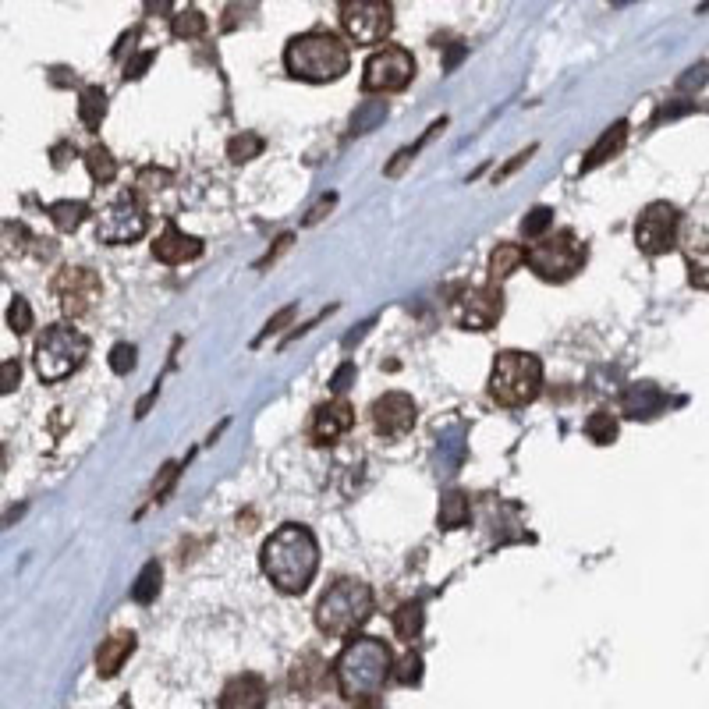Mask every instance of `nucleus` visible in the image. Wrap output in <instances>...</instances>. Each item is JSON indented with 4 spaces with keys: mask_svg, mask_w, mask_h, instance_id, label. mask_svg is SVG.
I'll list each match as a JSON object with an SVG mask.
<instances>
[{
    "mask_svg": "<svg viewBox=\"0 0 709 709\" xmlns=\"http://www.w3.org/2000/svg\"><path fill=\"white\" fill-rule=\"evenodd\" d=\"M263 571L281 593L298 596L309 589V582L316 578V568H320V543L305 525H281L270 539L263 543Z\"/></svg>",
    "mask_w": 709,
    "mask_h": 709,
    "instance_id": "f257e3e1",
    "label": "nucleus"
},
{
    "mask_svg": "<svg viewBox=\"0 0 709 709\" xmlns=\"http://www.w3.org/2000/svg\"><path fill=\"white\" fill-rule=\"evenodd\" d=\"M390 671H394V656H390V646L383 639L348 642L334 663L337 688L351 702L373 699L383 688V681L390 678Z\"/></svg>",
    "mask_w": 709,
    "mask_h": 709,
    "instance_id": "f03ea898",
    "label": "nucleus"
},
{
    "mask_svg": "<svg viewBox=\"0 0 709 709\" xmlns=\"http://www.w3.org/2000/svg\"><path fill=\"white\" fill-rule=\"evenodd\" d=\"M284 68L302 82H337L351 68L348 43L334 32H302L284 47Z\"/></svg>",
    "mask_w": 709,
    "mask_h": 709,
    "instance_id": "7ed1b4c3",
    "label": "nucleus"
},
{
    "mask_svg": "<svg viewBox=\"0 0 709 709\" xmlns=\"http://www.w3.org/2000/svg\"><path fill=\"white\" fill-rule=\"evenodd\" d=\"M376 600L373 589L359 578H337L327 593L316 603V628L330 639H344V635H355L362 624L373 617Z\"/></svg>",
    "mask_w": 709,
    "mask_h": 709,
    "instance_id": "20e7f679",
    "label": "nucleus"
},
{
    "mask_svg": "<svg viewBox=\"0 0 709 709\" xmlns=\"http://www.w3.org/2000/svg\"><path fill=\"white\" fill-rule=\"evenodd\" d=\"M543 390V362L529 351H500L490 373V398L504 408H522Z\"/></svg>",
    "mask_w": 709,
    "mask_h": 709,
    "instance_id": "39448f33",
    "label": "nucleus"
},
{
    "mask_svg": "<svg viewBox=\"0 0 709 709\" xmlns=\"http://www.w3.org/2000/svg\"><path fill=\"white\" fill-rule=\"evenodd\" d=\"M89 355V341L78 330L71 327H47L43 337L36 341V355H32V366H36V376L43 383H57L64 376L75 373Z\"/></svg>",
    "mask_w": 709,
    "mask_h": 709,
    "instance_id": "423d86ee",
    "label": "nucleus"
},
{
    "mask_svg": "<svg viewBox=\"0 0 709 709\" xmlns=\"http://www.w3.org/2000/svg\"><path fill=\"white\" fill-rule=\"evenodd\" d=\"M525 263L543 277V281H571L585 263V245L575 231H557L550 238H539L525 249Z\"/></svg>",
    "mask_w": 709,
    "mask_h": 709,
    "instance_id": "0eeeda50",
    "label": "nucleus"
},
{
    "mask_svg": "<svg viewBox=\"0 0 709 709\" xmlns=\"http://www.w3.org/2000/svg\"><path fill=\"white\" fill-rule=\"evenodd\" d=\"M149 227L146 206L135 192L117 195L114 203H107L96 213V238L103 245H132L139 242Z\"/></svg>",
    "mask_w": 709,
    "mask_h": 709,
    "instance_id": "6e6552de",
    "label": "nucleus"
},
{
    "mask_svg": "<svg viewBox=\"0 0 709 709\" xmlns=\"http://www.w3.org/2000/svg\"><path fill=\"white\" fill-rule=\"evenodd\" d=\"M341 25L355 47H373V43H383L394 29V8L380 4V0H344Z\"/></svg>",
    "mask_w": 709,
    "mask_h": 709,
    "instance_id": "1a4fd4ad",
    "label": "nucleus"
},
{
    "mask_svg": "<svg viewBox=\"0 0 709 709\" xmlns=\"http://www.w3.org/2000/svg\"><path fill=\"white\" fill-rule=\"evenodd\" d=\"M415 75V61L408 50L401 47H383L376 50L373 57L362 68V89L366 93H398L412 82Z\"/></svg>",
    "mask_w": 709,
    "mask_h": 709,
    "instance_id": "9d476101",
    "label": "nucleus"
},
{
    "mask_svg": "<svg viewBox=\"0 0 709 709\" xmlns=\"http://www.w3.org/2000/svg\"><path fill=\"white\" fill-rule=\"evenodd\" d=\"M678 210L671 203H649L646 210L635 220V245H639L646 256H663L671 252L674 242H678Z\"/></svg>",
    "mask_w": 709,
    "mask_h": 709,
    "instance_id": "9b49d317",
    "label": "nucleus"
},
{
    "mask_svg": "<svg viewBox=\"0 0 709 709\" xmlns=\"http://www.w3.org/2000/svg\"><path fill=\"white\" fill-rule=\"evenodd\" d=\"M54 295H57V302H61L64 316L78 320V316H86V312L100 302L103 284L89 266H64L54 281Z\"/></svg>",
    "mask_w": 709,
    "mask_h": 709,
    "instance_id": "f8f14e48",
    "label": "nucleus"
},
{
    "mask_svg": "<svg viewBox=\"0 0 709 709\" xmlns=\"http://www.w3.org/2000/svg\"><path fill=\"white\" fill-rule=\"evenodd\" d=\"M504 312L500 288H461L451 298V316L461 330H490Z\"/></svg>",
    "mask_w": 709,
    "mask_h": 709,
    "instance_id": "ddd939ff",
    "label": "nucleus"
},
{
    "mask_svg": "<svg viewBox=\"0 0 709 709\" xmlns=\"http://www.w3.org/2000/svg\"><path fill=\"white\" fill-rule=\"evenodd\" d=\"M415 419H419V408H415V401L408 398V394H401V390H390V394L373 401V426L383 440L405 437L408 429L415 426Z\"/></svg>",
    "mask_w": 709,
    "mask_h": 709,
    "instance_id": "4468645a",
    "label": "nucleus"
},
{
    "mask_svg": "<svg viewBox=\"0 0 709 709\" xmlns=\"http://www.w3.org/2000/svg\"><path fill=\"white\" fill-rule=\"evenodd\" d=\"M153 256L160 259V263H167V266L192 263V259L203 256V242L192 238V234H185L178 224H167L164 234L153 242Z\"/></svg>",
    "mask_w": 709,
    "mask_h": 709,
    "instance_id": "2eb2a0df",
    "label": "nucleus"
},
{
    "mask_svg": "<svg viewBox=\"0 0 709 709\" xmlns=\"http://www.w3.org/2000/svg\"><path fill=\"white\" fill-rule=\"evenodd\" d=\"M351 426H355V408L341 398L330 401V405H323L320 412H316V419H312V444H334Z\"/></svg>",
    "mask_w": 709,
    "mask_h": 709,
    "instance_id": "dca6fc26",
    "label": "nucleus"
},
{
    "mask_svg": "<svg viewBox=\"0 0 709 709\" xmlns=\"http://www.w3.org/2000/svg\"><path fill=\"white\" fill-rule=\"evenodd\" d=\"M220 709H263L266 706V681L259 674H238L220 692Z\"/></svg>",
    "mask_w": 709,
    "mask_h": 709,
    "instance_id": "f3484780",
    "label": "nucleus"
},
{
    "mask_svg": "<svg viewBox=\"0 0 709 709\" xmlns=\"http://www.w3.org/2000/svg\"><path fill=\"white\" fill-rule=\"evenodd\" d=\"M323 688H330V667L316 653H305L291 667V692L305 695V699H316Z\"/></svg>",
    "mask_w": 709,
    "mask_h": 709,
    "instance_id": "a211bd4d",
    "label": "nucleus"
},
{
    "mask_svg": "<svg viewBox=\"0 0 709 709\" xmlns=\"http://www.w3.org/2000/svg\"><path fill=\"white\" fill-rule=\"evenodd\" d=\"M663 405H667V394L656 383H632L621 394V412L628 419H653L656 412H663Z\"/></svg>",
    "mask_w": 709,
    "mask_h": 709,
    "instance_id": "6ab92c4d",
    "label": "nucleus"
},
{
    "mask_svg": "<svg viewBox=\"0 0 709 709\" xmlns=\"http://www.w3.org/2000/svg\"><path fill=\"white\" fill-rule=\"evenodd\" d=\"M132 653H135V635L132 632L110 635V639L96 649V674H100V678H114V674L125 667V660Z\"/></svg>",
    "mask_w": 709,
    "mask_h": 709,
    "instance_id": "aec40b11",
    "label": "nucleus"
},
{
    "mask_svg": "<svg viewBox=\"0 0 709 709\" xmlns=\"http://www.w3.org/2000/svg\"><path fill=\"white\" fill-rule=\"evenodd\" d=\"M465 451H468V429L461 422H451L437 437V468L440 472H458L461 461H465Z\"/></svg>",
    "mask_w": 709,
    "mask_h": 709,
    "instance_id": "412c9836",
    "label": "nucleus"
},
{
    "mask_svg": "<svg viewBox=\"0 0 709 709\" xmlns=\"http://www.w3.org/2000/svg\"><path fill=\"white\" fill-rule=\"evenodd\" d=\"M624 142H628V121H614V125L607 128V132L600 135V139L593 142V149L585 153L582 160V174L596 171L600 164H607L610 156H617L624 149Z\"/></svg>",
    "mask_w": 709,
    "mask_h": 709,
    "instance_id": "4be33fe9",
    "label": "nucleus"
},
{
    "mask_svg": "<svg viewBox=\"0 0 709 709\" xmlns=\"http://www.w3.org/2000/svg\"><path fill=\"white\" fill-rule=\"evenodd\" d=\"M468 515H472V507H468V497L461 490H447L444 497H440V507H437L440 529H461V525H468Z\"/></svg>",
    "mask_w": 709,
    "mask_h": 709,
    "instance_id": "5701e85b",
    "label": "nucleus"
},
{
    "mask_svg": "<svg viewBox=\"0 0 709 709\" xmlns=\"http://www.w3.org/2000/svg\"><path fill=\"white\" fill-rule=\"evenodd\" d=\"M422 624H426V614H422L419 600L401 603V607L394 610V635H398L401 642H408V646L422 635Z\"/></svg>",
    "mask_w": 709,
    "mask_h": 709,
    "instance_id": "b1692460",
    "label": "nucleus"
},
{
    "mask_svg": "<svg viewBox=\"0 0 709 709\" xmlns=\"http://www.w3.org/2000/svg\"><path fill=\"white\" fill-rule=\"evenodd\" d=\"M522 263H525V249H522V245H515V242L497 245V249H493V256H490V281L493 284L507 281V277H511V273H515Z\"/></svg>",
    "mask_w": 709,
    "mask_h": 709,
    "instance_id": "393cba45",
    "label": "nucleus"
},
{
    "mask_svg": "<svg viewBox=\"0 0 709 709\" xmlns=\"http://www.w3.org/2000/svg\"><path fill=\"white\" fill-rule=\"evenodd\" d=\"M78 117H82V125H86L89 132H96V128H100V121L107 117V93H103L100 86L82 89V100H78Z\"/></svg>",
    "mask_w": 709,
    "mask_h": 709,
    "instance_id": "a878e982",
    "label": "nucleus"
},
{
    "mask_svg": "<svg viewBox=\"0 0 709 709\" xmlns=\"http://www.w3.org/2000/svg\"><path fill=\"white\" fill-rule=\"evenodd\" d=\"M89 217V206L82 199H61L50 206V220L57 224V231H78L82 220Z\"/></svg>",
    "mask_w": 709,
    "mask_h": 709,
    "instance_id": "bb28decb",
    "label": "nucleus"
},
{
    "mask_svg": "<svg viewBox=\"0 0 709 709\" xmlns=\"http://www.w3.org/2000/svg\"><path fill=\"white\" fill-rule=\"evenodd\" d=\"M383 117H387V100H362L351 114V135L373 132L376 125H383Z\"/></svg>",
    "mask_w": 709,
    "mask_h": 709,
    "instance_id": "cd10ccee",
    "label": "nucleus"
},
{
    "mask_svg": "<svg viewBox=\"0 0 709 709\" xmlns=\"http://www.w3.org/2000/svg\"><path fill=\"white\" fill-rule=\"evenodd\" d=\"M86 167H89V174H93L96 185H110V181L117 178V160L103 146L86 149Z\"/></svg>",
    "mask_w": 709,
    "mask_h": 709,
    "instance_id": "c85d7f7f",
    "label": "nucleus"
},
{
    "mask_svg": "<svg viewBox=\"0 0 709 709\" xmlns=\"http://www.w3.org/2000/svg\"><path fill=\"white\" fill-rule=\"evenodd\" d=\"M585 433H589V440L600 447L614 444L617 440V419L610 412H593L589 419H585Z\"/></svg>",
    "mask_w": 709,
    "mask_h": 709,
    "instance_id": "c756f323",
    "label": "nucleus"
},
{
    "mask_svg": "<svg viewBox=\"0 0 709 709\" xmlns=\"http://www.w3.org/2000/svg\"><path fill=\"white\" fill-rule=\"evenodd\" d=\"M156 593H160V564L149 561L146 568L139 571V578H135L132 600H135V603H153Z\"/></svg>",
    "mask_w": 709,
    "mask_h": 709,
    "instance_id": "7c9ffc66",
    "label": "nucleus"
},
{
    "mask_svg": "<svg viewBox=\"0 0 709 709\" xmlns=\"http://www.w3.org/2000/svg\"><path fill=\"white\" fill-rule=\"evenodd\" d=\"M444 125H447V117H440V121H433V125H429V128H426V135H422V139H419V142H415V146L401 149V153H398V156H394V160H390V164H387V171H383V174H387V178H398V174H401V171H405V164H412V160H415V153H419V149H422V146H426V142H429V139H433V135H437V132H440V128H444Z\"/></svg>",
    "mask_w": 709,
    "mask_h": 709,
    "instance_id": "2f4dec72",
    "label": "nucleus"
},
{
    "mask_svg": "<svg viewBox=\"0 0 709 709\" xmlns=\"http://www.w3.org/2000/svg\"><path fill=\"white\" fill-rule=\"evenodd\" d=\"M171 32L178 39H195V36H203L206 32V15L199 8H185V11H178L174 15V22H171Z\"/></svg>",
    "mask_w": 709,
    "mask_h": 709,
    "instance_id": "473e14b6",
    "label": "nucleus"
},
{
    "mask_svg": "<svg viewBox=\"0 0 709 709\" xmlns=\"http://www.w3.org/2000/svg\"><path fill=\"white\" fill-rule=\"evenodd\" d=\"M259 153H263V139H259L256 132H242L227 142V156H231L234 164H245V160H252V156Z\"/></svg>",
    "mask_w": 709,
    "mask_h": 709,
    "instance_id": "72a5a7b5",
    "label": "nucleus"
},
{
    "mask_svg": "<svg viewBox=\"0 0 709 709\" xmlns=\"http://www.w3.org/2000/svg\"><path fill=\"white\" fill-rule=\"evenodd\" d=\"M554 224V210L550 206H536V210H529L525 213V220H522V234L529 238V242H539L546 234V227Z\"/></svg>",
    "mask_w": 709,
    "mask_h": 709,
    "instance_id": "f704fd0d",
    "label": "nucleus"
},
{
    "mask_svg": "<svg viewBox=\"0 0 709 709\" xmlns=\"http://www.w3.org/2000/svg\"><path fill=\"white\" fill-rule=\"evenodd\" d=\"M32 309H29V302H25L22 295H15V302L8 305V327L15 330V334H29L32 330Z\"/></svg>",
    "mask_w": 709,
    "mask_h": 709,
    "instance_id": "c9c22d12",
    "label": "nucleus"
},
{
    "mask_svg": "<svg viewBox=\"0 0 709 709\" xmlns=\"http://www.w3.org/2000/svg\"><path fill=\"white\" fill-rule=\"evenodd\" d=\"M394 678L401 681V685H419L422 681V656L415 653H405L401 656V663H398V671H394Z\"/></svg>",
    "mask_w": 709,
    "mask_h": 709,
    "instance_id": "e433bc0d",
    "label": "nucleus"
},
{
    "mask_svg": "<svg viewBox=\"0 0 709 709\" xmlns=\"http://www.w3.org/2000/svg\"><path fill=\"white\" fill-rule=\"evenodd\" d=\"M110 369H114L117 376H125L135 369V344H114V351H110Z\"/></svg>",
    "mask_w": 709,
    "mask_h": 709,
    "instance_id": "4c0bfd02",
    "label": "nucleus"
},
{
    "mask_svg": "<svg viewBox=\"0 0 709 709\" xmlns=\"http://www.w3.org/2000/svg\"><path fill=\"white\" fill-rule=\"evenodd\" d=\"M355 376H359V369H355V362H341V366H337V373L330 376V390H334L337 398H341L344 390H348L351 383H355Z\"/></svg>",
    "mask_w": 709,
    "mask_h": 709,
    "instance_id": "58836bf2",
    "label": "nucleus"
},
{
    "mask_svg": "<svg viewBox=\"0 0 709 709\" xmlns=\"http://www.w3.org/2000/svg\"><path fill=\"white\" fill-rule=\"evenodd\" d=\"M167 181H171V174H167V171H156V167H146V171L139 174V192H153V188H164Z\"/></svg>",
    "mask_w": 709,
    "mask_h": 709,
    "instance_id": "ea45409f",
    "label": "nucleus"
},
{
    "mask_svg": "<svg viewBox=\"0 0 709 709\" xmlns=\"http://www.w3.org/2000/svg\"><path fill=\"white\" fill-rule=\"evenodd\" d=\"M291 316H295V305H284V309H281V312H277V316H273V320H270V323H266V327H263V334H259V337H256V344H263V341H266V337H270V334H277V330H281V327H284V323H288V320H291Z\"/></svg>",
    "mask_w": 709,
    "mask_h": 709,
    "instance_id": "a19ab883",
    "label": "nucleus"
},
{
    "mask_svg": "<svg viewBox=\"0 0 709 709\" xmlns=\"http://www.w3.org/2000/svg\"><path fill=\"white\" fill-rule=\"evenodd\" d=\"M153 61H156L153 50H142L139 57H132V61L125 64V78H142V75H146V68H149V64H153Z\"/></svg>",
    "mask_w": 709,
    "mask_h": 709,
    "instance_id": "79ce46f5",
    "label": "nucleus"
},
{
    "mask_svg": "<svg viewBox=\"0 0 709 709\" xmlns=\"http://www.w3.org/2000/svg\"><path fill=\"white\" fill-rule=\"evenodd\" d=\"M178 468H181V465H174V461H171V465H164V479H160V483L153 486V500H164V497H167V490H171L174 479H178Z\"/></svg>",
    "mask_w": 709,
    "mask_h": 709,
    "instance_id": "37998d69",
    "label": "nucleus"
},
{
    "mask_svg": "<svg viewBox=\"0 0 709 709\" xmlns=\"http://www.w3.org/2000/svg\"><path fill=\"white\" fill-rule=\"evenodd\" d=\"M334 203H337V195H323L320 203H316L309 213H305V227H309V224H316V220H323V217H327V213L334 210Z\"/></svg>",
    "mask_w": 709,
    "mask_h": 709,
    "instance_id": "c03bdc74",
    "label": "nucleus"
},
{
    "mask_svg": "<svg viewBox=\"0 0 709 709\" xmlns=\"http://www.w3.org/2000/svg\"><path fill=\"white\" fill-rule=\"evenodd\" d=\"M291 242H295V238H291V234H281V238H277V245H273V249L266 252L263 259H259V270H266V266H270V263H277V256H281V252H288V249H291Z\"/></svg>",
    "mask_w": 709,
    "mask_h": 709,
    "instance_id": "a18cd8bd",
    "label": "nucleus"
},
{
    "mask_svg": "<svg viewBox=\"0 0 709 709\" xmlns=\"http://www.w3.org/2000/svg\"><path fill=\"white\" fill-rule=\"evenodd\" d=\"M532 153H536V146H529V149H525V153H518V156H515V160H511V164H507V167H504V171H500V174H497V178H493V185H500V181H507V178H511V174H515V171H518V167H522V164H525V160H529V156H532Z\"/></svg>",
    "mask_w": 709,
    "mask_h": 709,
    "instance_id": "49530a36",
    "label": "nucleus"
},
{
    "mask_svg": "<svg viewBox=\"0 0 709 709\" xmlns=\"http://www.w3.org/2000/svg\"><path fill=\"white\" fill-rule=\"evenodd\" d=\"M15 387H18V362L8 359V362H4V383H0V390H4V394H11Z\"/></svg>",
    "mask_w": 709,
    "mask_h": 709,
    "instance_id": "de8ad7c7",
    "label": "nucleus"
},
{
    "mask_svg": "<svg viewBox=\"0 0 709 709\" xmlns=\"http://www.w3.org/2000/svg\"><path fill=\"white\" fill-rule=\"evenodd\" d=\"M706 75H709L706 64H699V68H688V75L681 78L678 86H681V89H692V86H699V82H706Z\"/></svg>",
    "mask_w": 709,
    "mask_h": 709,
    "instance_id": "09e8293b",
    "label": "nucleus"
},
{
    "mask_svg": "<svg viewBox=\"0 0 709 709\" xmlns=\"http://www.w3.org/2000/svg\"><path fill=\"white\" fill-rule=\"evenodd\" d=\"M369 327H373V320H369V323H362V327H359V330H355V334H348V337H344V348H351V344H359V341H362V337H366V334H369Z\"/></svg>",
    "mask_w": 709,
    "mask_h": 709,
    "instance_id": "8fccbe9b",
    "label": "nucleus"
},
{
    "mask_svg": "<svg viewBox=\"0 0 709 709\" xmlns=\"http://www.w3.org/2000/svg\"><path fill=\"white\" fill-rule=\"evenodd\" d=\"M355 709H380V702H373V699H362V702H355Z\"/></svg>",
    "mask_w": 709,
    "mask_h": 709,
    "instance_id": "3c124183",
    "label": "nucleus"
}]
</instances>
